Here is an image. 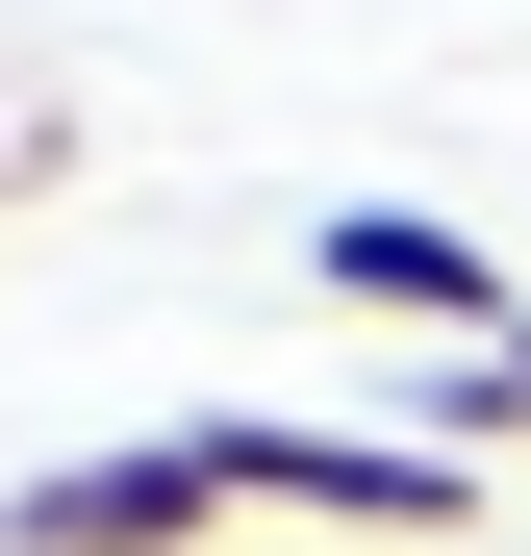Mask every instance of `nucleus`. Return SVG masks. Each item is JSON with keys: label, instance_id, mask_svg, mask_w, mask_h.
I'll return each mask as SVG.
<instances>
[{"label": "nucleus", "instance_id": "20e7f679", "mask_svg": "<svg viewBox=\"0 0 531 556\" xmlns=\"http://www.w3.org/2000/svg\"><path fill=\"white\" fill-rule=\"evenodd\" d=\"M506 405H531V329H506Z\"/></svg>", "mask_w": 531, "mask_h": 556}, {"label": "nucleus", "instance_id": "7ed1b4c3", "mask_svg": "<svg viewBox=\"0 0 531 556\" xmlns=\"http://www.w3.org/2000/svg\"><path fill=\"white\" fill-rule=\"evenodd\" d=\"M228 481H203V430H127V455H51V481H0V556H203Z\"/></svg>", "mask_w": 531, "mask_h": 556}, {"label": "nucleus", "instance_id": "f03ea898", "mask_svg": "<svg viewBox=\"0 0 531 556\" xmlns=\"http://www.w3.org/2000/svg\"><path fill=\"white\" fill-rule=\"evenodd\" d=\"M304 278H329L354 329H430V354H506V329H531V278H506L456 203H329V228H304Z\"/></svg>", "mask_w": 531, "mask_h": 556}, {"label": "nucleus", "instance_id": "f257e3e1", "mask_svg": "<svg viewBox=\"0 0 531 556\" xmlns=\"http://www.w3.org/2000/svg\"><path fill=\"white\" fill-rule=\"evenodd\" d=\"M203 481L279 506V531H380V556H456V531H481V455H430V430H304V405H203Z\"/></svg>", "mask_w": 531, "mask_h": 556}]
</instances>
